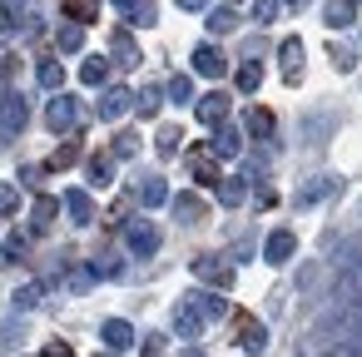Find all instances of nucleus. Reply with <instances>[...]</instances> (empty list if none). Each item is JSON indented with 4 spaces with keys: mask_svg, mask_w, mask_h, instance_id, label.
Wrapping results in <instances>:
<instances>
[{
    "mask_svg": "<svg viewBox=\"0 0 362 357\" xmlns=\"http://www.w3.org/2000/svg\"><path fill=\"white\" fill-rule=\"evenodd\" d=\"M159 243H164V233H159L149 218H129V223H124V248H129L134 258H154Z\"/></svg>",
    "mask_w": 362,
    "mask_h": 357,
    "instance_id": "nucleus-1",
    "label": "nucleus"
},
{
    "mask_svg": "<svg viewBox=\"0 0 362 357\" xmlns=\"http://www.w3.org/2000/svg\"><path fill=\"white\" fill-rule=\"evenodd\" d=\"M75 119H80V100L75 95H55L50 105H45V124L60 134V129H75Z\"/></svg>",
    "mask_w": 362,
    "mask_h": 357,
    "instance_id": "nucleus-2",
    "label": "nucleus"
},
{
    "mask_svg": "<svg viewBox=\"0 0 362 357\" xmlns=\"http://www.w3.org/2000/svg\"><path fill=\"white\" fill-rule=\"evenodd\" d=\"M189 60H194V75H204V80H223L228 75V60H223L218 45H199Z\"/></svg>",
    "mask_w": 362,
    "mask_h": 357,
    "instance_id": "nucleus-3",
    "label": "nucleus"
},
{
    "mask_svg": "<svg viewBox=\"0 0 362 357\" xmlns=\"http://www.w3.org/2000/svg\"><path fill=\"white\" fill-rule=\"evenodd\" d=\"M199 332H204V312H199V308H194L189 298H179V303H174V337L194 342Z\"/></svg>",
    "mask_w": 362,
    "mask_h": 357,
    "instance_id": "nucleus-4",
    "label": "nucleus"
},
{
    "mask_svg": "<svg viewBox=\"0 0 362 357\" xmlns=\"http://www.w3.org/2000/svg\"><path fill=\"white\" fill-rule=\"evenodd\" d=\"M189 174H194L204 189L223 184V174H218V154H214V149H194V154H189Z\"/></svg>",
    "mask_w": 362,
    "mask_h": 357,
    "instance_id": "nucleus-5",
    "label": "nucleus"
},
{
    "mask_svg": "<svg viewBox=\"0 0 362 357\" xmlns=\"http://www.w3.org/2000/svg\"><path fill=\"white\" fill-rule=\"evenodd\" d=\"M194 115H199V124H223V115H228V95L223 90H209V95H199V105H194Z\"/></svg>",
    "mask_w": 362,
    "mask_h": 357,
    "instance_id": "nucleus-6",
    "label": "nucleus"
},
{
    "mask_svg": "<svg viewBox=\"0 0 362 357\" xmlns=\"http://www.w3.org/2000/svg\"><path fill=\"white\" fill-rule=\"evenodd\" d=\"M60 204H65L70 223H80V228H85V223H95V199H90V189H70Z\"/></svg>",
    "mask_w": 362,
    "mask_h": 357,
    "instance_id": "nucleus-7",
    "label": "nucleus"
},
{
    "mask_svg": "<svg viewBox=\"0 0 362 357\" xmlns=\"http://www.w3.org/2000/svg\"><path fill=\"white\" fill-rule=\"evenodd\" d=\"M293 253H298L293 228H273V233H268V243H263V258H268V263H288Z\"/></svg>",
    "mask_w": 362,
    "mask_h": 357,
    "instance_id": "nucleus-8",
    "label": "nucleus"
},
{
    "mask_svg": "<svg viewBox=\"0 0 362 357\" xmlns=\"http://www.w3.org/2000/svg\"><path fill=\"white\" fill-rule=\"evenodd\" d=\"M100 337H105V347H110V352H129V347H134V327H129L124 317H105Z\"/></svg>",
    "mask_w": 362,
    "mask_h": 357,
    "instance_id": "nucleus-9",
    "label": "nucleus"
},
{
    "mask_svg": "<svg viewBox=\"0 0 362 357\" xmlns=\"http://www.w3.org/2000/svg\"><path fill=\"white\" fill-rule=\"evenodd\" d=\"M25 119H30V110H25L21 95H6V100H0V129H6V134H21Z\"/></svg>",
    "mask_w": 362,
    "mask_h": 357,
    "instance_id": "nucleus-10",
    "label": "nucleus"
},
{
    "mask_svg": "<svg viewBox=\"0 0 362 357\" xmlns=\"http://www.w3.org/2000/svg\"><path fill=\"white\" fill-rule=\"evenodd\" d=\"M278 60H283V80L298 85V80H303V40H298V35L283 40V45H278Z\"/></svg>",
    "mask_w": 362,
    "mask_h": 357,
    "instance_id": "nucleus-11",
    "label": "nucleus"
},
{
    "mask_svg": "<svg viewBox=\"0 0 362 357\" xmlns=\"http://www.w3.org/2000/svg\"><path fill=\"white\" fill-rule=\"evenodd\" d=\"M209 149H214L218 159H238V154H243V129H233V124H218Z\"/></svg>",
    "mask_w": 362,
    "mask_h": 357,
    "instance_id": "nucleus-12",
    "label": "nucleus"
},
{
    "mask_svg": "<svg viewBox=\"0 0 362 357\" xmlns=\"http://www.w3.org/2000/svg\"><path fill=\"white\" fill-rule=\"evenodd\" d=\"M332 189H337V179H332V174H317V179H308V184H303V189L293 194V209H308V204H317V199H327Z\"/></svg>",
    "mask_w": 362,
    "mask_h": 357,
    "instance_id": "nucleus-13",
    "label": "nucleus"
},
{
    "mask_svg": "<svg viewBox=\"0 0 362 357\" xmlns=\"http://www.w3.org/2000/svg\"><path fill=\"white\" fill-rule=\"evenodd\" d=\"M357 21V0H327V6H322V25L327 30H347Z\"/></svg>",
    "mask_w": 362,
    "mask_h": 357,
    "instance_id": "nucleus-14",
    "label": "nucleus"
},
{
    "mask_svg": "<svg viewBox=\"0 0 362 357\" xmlns=\"http://www.w3.org/2000/svg\"><path fill=\"white\" fill-rule=\"evenodd\" d=\"M238 347L258 357V352L268 347V327H263V322H253V317H238Z\"/></svg>",
    "mask_w": 362,
    "mask_h": 357,
    "instance_id": "nucleus-15",
    "label": "nucleus"
},
{
    "mask_svg": "<svg viewBox=\"0 0 362 357\" xmlns=\"http://www.w3.org/2000/svg\"><path fill=\"white\" fill-rule=\"evenodd\" d=\"M129 100H134V95L115 85V90H105V95H100V110H95V115H100V119H119V115L129 110Z\"/></svg>",
    "mask_w": 362,
    "mask_h": 357,
    "instance_id": "nucleus-16",
    "label": "nucleus"
},
{
    "mask_svg": "<svg viewBox=\"0 0 362 357\" xmlns=\"http://www.w3.org/2000/svg\"><path fill=\"white\" fill-rule=\"evenodd\" d=\"M194 273H199V278H209V283H218V288H233V268H228V263H214L209 253H204V258H194Z\"/></svg>",
    "mask_w": 362,
    "mask_h": 357,
    "instance_id": "nucleus-17",
    "label": "nucleus"
},
{
    "mask_svg": "<svg viewBox=\"0 0 362 357\" xmlns=\"http://www.w3.org/2000/svg\"><path fill=\"white\" fill-rule=\"evenodd\" d=\"M110 50H115V60H119V65H139V60H144V55H139V45L129 40V30H115V35H110Z\"/></svg>",
    "mask_w": 362,
    "mask_h": 357,
    "instance_id": "nucleus-18",
    "label": "nucleus"
},
{
    "mask_svg": "<svg viewBox=\"0 0 362 357\" xmlns=\"http://www.w3.org/2000/svg\"><path fill=\"white\" fill-rule=\"evenodd\" d=\"M238 25H243V16H238L233 6H218V11L209 16V30H214V35H233Z\"/></svg>",
    "mask_w": 362,
    "mask_h": 357,
    "instance_id": "nucleus-19",
    "label": "nucleus"
},
{
    "mask_svg": "<svg viewBox=\"0 0 362 357\" xmlns=\"http://www.w3.org/2000/svg\"><path fill=\"white\" fill-rule=\"evenodd\" d=\"M85 174H90V184H95V189H105V184L115 179V154H95V159L85 164Z\"/></svg>",
    "mask_w": 362,
    "mask_h": 357,
    "instance_id": "nucleus-20",
    "label": "nucleus"
},
{
    "mask_svg": "<svg viewBox=\"0 0 362 357\" xmlns=\"http://www.w3.org/2000/svg\"><path fill=\"white\" fill-rule=\"evenodd\" d=\"M164 95H169L174 105H199V100H194V80H189V75H169Z\"/></svg>",
    "mask_w": 362,
    "mask_h": 357,
    "instance_id": "nucleus-21",
    "label": "nucleus"
},
{
    "mask_svg": "<svg viewBox=\"0 0 362 357\" xmlns=\"http://www.w3.org/2000/svg\"><path fill=\"white\" fill-rule=\"evenodd\" d=\"M184 298H189V303H194V308L204 312V322H209V317H223V312H228V303H223V298H214V293H184Z\"/></svg>",
    "mask_w": 362,
    "mask_h": 357,
    "instance_id": "nucleus-22",
    "label": "nucleus"
},
{
    "mask_svg": "<svg viewBox=\"0 0 362 357\" xmlns=\"http://www.w3.org/2000/svg\"><path fill=\"white\" fill-rule=\"evenodd\" d=\"M164 199H169V184H164V179H144V184H139V204H144V209H159Z\"/></svg>",
    "mask_w": 362,
    "mask_h": 357,
    "instance_id": "nucleus-23",
    "label": "nucleus"
},
{
    "mask_svg": "<svg viewBox=\"0 0 362 357\" xmlns=\"http://www.w3.org/2000/svg\"><path fill=\"white\" fill-rule=\"evenodd\" d=\"M95 11H100V0H65V21H70V25L95 21Z\"/></svg>",
    "mask_w": 362,
    "mask_h": 357,
    "instance_id": "nucleus-24",
    "label": "nucleus"
},
{
    "mask_svg": "<svg viewBox=\"0 0 362 357\" xmlns=\"http://www.w3.org/2000/svg\"><path fill=\"white\" fill-rule=\"evenodd\" d=\"M55 45H60L65 55H80V50H85V25H65V30L55 35Z\"/></svg>",
    "mask_w": 362,
    "mask_h": 357,
    "instance_id": "nucleus-25",
    "label": "nucleus"
},
{
    "mask_svg": "<svg viewBox=\"0 0 362 357\" xmlns=\"http://www.w3.org/2000/svg\"><path fill=\"white\" fill-rule=\"evenodd\" d=\"M35 75H40V85H45V90H55V95H60V85H65V65H60V60H40V70H35Z\"/></svg>",
    "mask_w": 362,
    "mask_h": 357,
    "instance_id": "nucleus-26",
    "label": "nucleus"
},
{
    "mask_svg": "<svg viewBox=\"0 0 362 357\" xmlns=\"http://www.w3.org/2000/svg\"><path fill=\"white\" fill-rule=\"evenodd\" d=\"M80 80H85V85H105V80H110V60L90 55V60L80 65Z\"/></svg>",
    "mask_w": 362,
    "mask_h": 357,
    "instance_id": "nucleus-27",
    "label": "nucleus"
},
{
    "mask_svg": "<svg viewBox=\"0 0 362 357\" xmlns=\"http://www.w3.org/2000/svg\"><path fill=\"white\" fill-rule=\"evenodd\" d=\"M159 110H164V90H159V85H144V90H139V115L154 119Z\"/></svg>",
    "mask_w": 362,
    "mask_h": 357,
    "instance_id": "nucleus-28",
    "label": "nucleus"
},
{
    "mask_svg": "<svg viewBox=\"0 0 362 357\" xmlns=\"http://www.w3.org/2000/svg\"><path fill=\"white\" fill-rule=\"evenodd\" d=\"M174 213H179V223H199L204 204H199L194 194H174Z\"/></svg>",
    "mask_w": 362,
    "mask_h": 357,
    "instance_id": "nucleus-29",
    "label": "nucleus"
},
{
    "mask_svg": "<svg viewBox=\"0 0 362 357\" xmlns=\"http://www.w3.org/2000/svg\"><path fill=\"white\" fill-rule=\"evenodd\" d=\"M55 209H65V204H55L50 194H40V199H35V209H30V213H35V233H45V228H50Z\"/></svg>",
    "mask_w": 362,
    "mask_h": 357,
    "instance_id": "nucleus-30",
    "label": "nucleus"
},
{
    "mask_svg": "<svg viewBox=\"0 0 362 357\" xmlns=\"http://www.w3.org/2000/svg\"><path fill=\"white\" fill-rule=\"evenodd\" d=\"M258 85H263V70H258V60L238 65V90H243V95H258Z\"/></svg>",
    "mask_w": 362,
    "mask_h": 357,
    "instance_id": "nucleus-31",
    "label": "nucleus"
},
{
    "mask_svg": "<svg viewBox=\"0 0 362 357\" xmlns=\"http://www.w3.org/2000/svg\"><path fill=\"white\" fill-rule=\"evenodd\" d=\"M218 199H223L228 209H238V204L248 199V184H243V179H223V184H218Z\"/></svg>",
    "mask_w": 362,
    "mask_h": 357,
    "instance_id": "nucleus-32",
    "label": "nucleus"
},
{
    "mask_svg": "<svg viewBox=\"0 0 362 357\" xmlns=\"http://www.w3.org/2000/svg\"><path fill=\"white\" fill-rule=\"evenodd\" d=\"M248 134L268 139V134H273V115H268V110H253V115H248Z\"/></svg>",
    "mask_w": 362,
    "mask_h": 357,
    "instance_id": "nucleus-33",
    "label": "nucleus"
},
{
    "mask_svg": "<svg viewBox=\"0 0 362 357\" xmlns=\"http://www.w3.org/2000/svg\"><path fill=\"white\" fill-rule=\"evenodd\" d=\"M322 357H362V337H342V342H332Z\"/></svg>",
    "mask_w": 362,
    "mask_h": 357,
    "instance_id": "nucleus-34",
    "label": "nucleus"
},
{
    "mask_svg": "<svg viewBox=\"0 0 362 357\" xmlns=\"http://www.w3.org/2000/svg\"><path fill=\"white\" fill-rule=\"evenodd\" d=\"M154 16H159L154 0H134V11H129V21H134V25H154Z\"/></svg>",
    "mask_w": 362,
    "mask_h": 357,
    "instance_id": "nucleus-35",
    "label": "nucleus"
},
{
    "mask_svg": "<svg viewBox=\"0 0 362 357\" xmlns=\"http://www.w3.org/2000/svg\"><path fill=\"white\" fill-rule=\"evenodd\" d=\"M327 55H332V65H337V70H342V75H352V70H357V55H352V50H347V45H337V50H332V45H327Z\"/></svg>",
    "mask_w": 362,
    "mask_h": 357,
    "instance_id": "nucleus-36",
    "label": "nucleus"
},
{
    "mask_svg": "<svg viewBox=\"0 0 362 357\" xmlns=\"http://www.w3.org/2000/svg\"><path fill=\"white\" fill-rule=\"evenodd\" d=\"M179 144H184V134H179V129H164V134L154 139V149H159L164 159H169V154H179Z\"/></svg>",
    "mask_w": 362,
    "mask_h": 357,
    "instance_id": "nucleus-37",
    "label": "nucleus"
},
{
    "mask_svg": "<svg viewBox=\"0 0 362 357\" xmlns=\"http://www.w3.org/2000/svg\"><path fill=\"white\" fill-rule=\"evenodd\" d=\"M75 159H80V144L70 139V144H60V149H55V159H50V169H70Z\"/></svg>",
    "mask_w": 362,
    "mask_h": 357,
    "instance_id": "nucleus-38",
    "label": "nucleus"
},
{
    "mask_svg": "<svg viewBox=\"0 0 362 357\" xmlns=\"http://www.w3.org/2000/svg\"><path fill=\"white\" fill-rule=\"evenodd\" d=\"M40 293H45L40 283H25V288L16 293V308H21V312H25V308H35V303H40Z\"/></svg>",
    "mask_w": 362,
    "mask_h": 357,
    "instance_id": "nucleus-39",
    "label": "nucleus"
},
{
    "mask_svg": "<svg viewBox=\"0 0 362 357\" xmlns=\"http://www.w3.org/2000/svg\"><path fill=\"white\" fill-rule=\"evenodd\" d=\"M278 16V0H253V25H268Z\"/></svg>",
    "mask_w": 362,
    "mask_h": 357,
    "instance_id": "nucleus-40",
    "label": "nucleus"
},
{
    "mask_svg": "<svg viewBox=\"0 0 362 357\" xmlns=\"http://www.w3.org/2000/svg\"><path fill=\"white\" fill-rule=\"evenodd\" d=\"M129 154H139V134H119L115 139V159H129Z\"/></svg>",
    "mask_w": 362,
    "mask_h": 357,
    "instance_id": "nucleus-41",
    "label": "nucleus"
},
{
    "mask_svg": "<svg viewBox=\"0 0 362 357\" xmlns=\"http://www.w3.org/2000/svg\"><path fill=\"white\" fill-rule=\"evenodd\" d=\"M21 209V194H16V184H0V213H16Z\"/></svg>",
    "mask_w": 362,
    "mask_h": 357,
    "instance_id": "nucleus-42",
    "label": "nucleus"
},
{
    "mask_svg": "<svg viewBox=\"0 0 362 357\" xmlns=\"http://www.w3.org/2000/svg\"><path fill=\"white\" fill-rule=\"evenodd\" d=\"M40 357H75V347H70V342H45Z\"/></svg>",
    "mask_w": 362,
    "mask_h": 357,
    "instance_id": "nucleus-43",
    "label": "nucleus"
},
{
    "mask_svg": "<svg viewBox=\"0 0 362 357\" xmlns=\"http://www.w3.org/2000/svg\"><path fill=\"white\" fill-rule=\"evenodd\" d=\"M6 253H11V258H16V253H25V238H21V233H11V238H6Z\"/></svg>",
    "mask_w": 362,
    "mask_h": 357,
    "instance_id": "nucleus-44",
    "label": "nucleus"
},
{
    "mask_svg": "<svg viewBox=\"0 0 362 357\" xmlns=\"http://www.w3.org/2000/svg\"><path fill=\"white\" fill-rule=\"evenodd\" d=\"M0 6H6V16H11V21H16V16H21V11H25V0H0Z\"/></svg>",
    "mask_w": 362,
    "mask_h": 357,
    "instance_id": "nucleus-45",
    "label": "nucleus"
},
{
    "mask_svg": "<svg viewBox=\"0 0 362 357\" xmlns=\"http://www.w3.org/2000/svg\"><path fill=\"white\" fill-rule=\"evenodd\" d=\"M209 0H179V11H204Z\"/></svg>",
    "mask_w": 362,
    "mask_h": 357,
    "instance_id": "nucleus-46",
    "label": "nucleus"
},
{
    "mask_svg": "<svg viewBox=\"0 0 362 357\" xmlns=\"http://www.w3.org/2000/svg\"><path fill=\"white\" fill-rule=\"evenodd\" d=\"M347 337H362V312L352 317V332H347Z\"/></svg>",
    "mask_w": 362,
    "mask_h": 357,
    "instance_id": "nucleus-47",
    "label": "nucleus"
},
{
    "mask_svg": "<svg viewBox=\"0 0 362 357\" xmlns=\"http://www.w3.org/2000/svg\"><path fill=\"white\" fill-rule=\"evenodd\" d=\"M115 6H124V11H134V0H115Z\"/></svg>",
    "mask_w": 362,
    "mask_h": 357,
    "instance_id": "nucleus-48",
    "label": "nucleus"
},
{
    "mask_svg": "<svg viewBox=\"0 0 362 357\" xmlns=\"http://www.w3.org/2000/svg\"><path fill=\"white\" fill-rule=\"evenodd\" d=\"M184 357H204V352H199V347H189V352H184Z\"/></svg>",
    "mask_w": 362,
    "mask_h": 357,
    "instance_id": "nucleus-49",
    "label": "nucleus"
},
{
    "mask_svg": "<svg viewBox=\"0 0 362 357\" xmlns=\"http://www.w3.org/2000/svg\"><path fill=\"white\" fill-rule=\"evenodd\" d=\"M288 6H303V0H288Z\"/></svg>",
    "mask_w": 362,
    "mask_h": 357,
    "instance_id": "nucleus-50",
    "label": "nucleus"
}]
</instances>
